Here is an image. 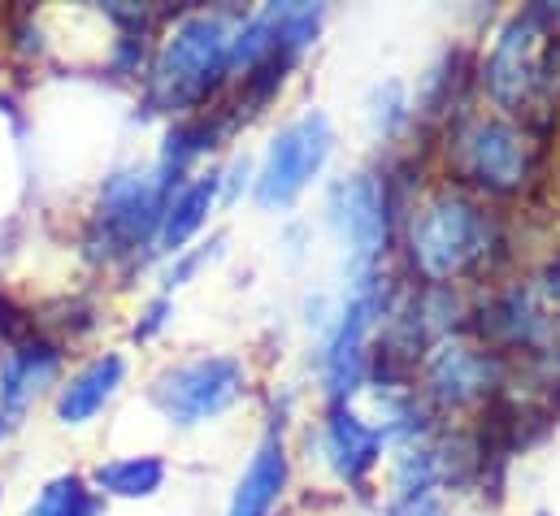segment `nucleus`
<instances>
[{"instance_id":"2","label":"nucleus","mask_w":560,"mask_h":516,"mask_svg":"<svg viewBox=\"0 0 560 516\" xmlns=\"http://www.w3.org/2000/svg\"><path fill=\"white\" fill-rule=\"evenodd\" d=\"M409 265L425 286H447L465 273H478L500 248L495 218L469 191H439L409 222Z\"/></svg>"},{"instance_id":"16","label":"nucleus","mask_w":560,"mask_h":516,"mask_svg":"<svg viewBox=\"0 0 560 516\" xmlns=\"http://www.w3.org/2000/svg\"><path fill=\"white\" fill-rule=\"evenodd\" d=\"M22 516H101V495L79 473H61L35 495V504Z\"/></svg>"},{"instance_id":"15","label":"nucleus","mask_w":560,"mask_h":516,"mask_svg":"<svg viewBox=\"0 0 560 516\" xmlns=\"http://www.w3.org/2000/svg\"><path fill=\"white\" fill-rule=\"evenodd\" d=\"M165 486V460L161 456H122V460H105L92 473V491L96 495H114V500H148Z\"/></svg>"},{"instance_id":"22","label":"nucleus","mask_w":560,"mask_h":516,"mask_svg":"<svg viewBox=\"0 0 560 516\" xmlns=\"http://www.w3.org/2000/svg\"><path fill=\"white\" fill-rule=\"evenodd\" d=\"M4 430H9V421H4V417H0V438H4Z\"/></svg>"},{"instance_id":"7","label":"nucleus","mask_w":560,"mask_h":516,"mask_svg":"<svg viewBox=\"0 0 560 516\" xmlns=\"http://www.w3.org/2000/svg\"><path fill=\"white\" fill-rule=\"evenodd\" d=\"M326 213H330L339 239L348 244L352 278L378 269V260H383L387 244H392V196H387V187L374 174L339 178L330 187Z\"/></svg>"},{"instance_id":"12","label":"nucleus","mask_w":560,"mask_h":516,"mask_svg":"<svg viewBox=\"0 0 560 516\" xmlns=\"http://www.w3.org/2000/svg\"><path fill=\"white\" fill-rule=\"evenodd\" d=\"M287 482H291V460H287L282 434L270 430V434L261 438V447L253 452L244 478L235 482V495H231L226 516H270L279 508Z\"/></svg>"},{"instance_id":"19","label":"nucleus","mask_w":560,"mask_h":516,"mask_svg":"<svg viewBox=\"0 0 560 516\" xmlns=\"http://www.w3.org/2000/svg\"><path fill=\"white\" fill-rule=\"evenodd\" d=\"M222 248H226V235H213L209 244H200V248H191V253L183 248L178 257L165 265V273H161V286H165V291H174V286L191 282V278H196V273H200V269H205L209 260L222 257Z\"/></svg>"},{"instance_id":"10","label":"nucleus","mask_w":560,"mask_h":516,"mask_svg":"<svg viewBox=\"0 0 560 516\" xmlns=\"http://www.w3.org/2000/svg\"><path fill=\"white\" fill-rule=\"evenodd\" d=\"M383 447H387L383 430L370 425L352 403L330 408V417L322 425V452H326V465L335 469L339 482L361 486L374 473V465L383 460Z\"/></svg>"},{"instance_id":"23","label":"nucleus","mask_w":560,"mask_h":516,"mask_svg":"<svg viewBox=\"0 0 560 516\" xmlns=\"http://www.w3.org/2000/svg\"><path fill=\"white\" fill-rule=\"evenodd\" d=\"M535 516H548V513H535Z\"/></svg>"},{"instance_id":"3","label":"nucleus","mask_w":560,"mask_h":516,"mask_svg":"<svg viewBox=\"0 0 560 516\" xmlns=\"http://www.w3.org/2000/svg\"><path fill=\"white\" fill-rule=\"evenodd\" d=\"M170 191L161 187L156 169H127L105 178L96 213H92V235L88 248L96 260H140L156 244V226L165 213Z\"/></svg>"},{"instance_id":"6","label":"nucleus","mask_w":560,"mask_h":516,"mask_svg":"<svg viewBox=\"0 0 560 516\" xmlns=\"http://www.w3.org/2000/svg\"><path fill=\"white\" fill-rule=\"evenodd\" d=\"M248 390V370L235 356H200L187 365L165 370L152 383V403L174 425H200L209 417H222L231 403H240Z\"/></svg>"},{"instance_id":"4","label":"nucleus","mask_w":560,"mask_h":516,"mask_svg":"<svg viewBox=\"0 0 560 516\" xmlns=\"http://www.w3.org/2000/svg\"><path fill=\"white\" fill-rule=\"evenodd\" d=\"M452 165L460 183L487 196H517L539 165L530 130L509 118H465L452 127Z\"/></svg>"},{"instance_id":"8","label":"nucleus","mask_w":560,"mask_h":516,"mask_svg":"<svg viewBox=\"0 0 560 516\" xmlns=\"http://www.w3.org/2000/svg\"><path fill=\"white\" fill-rule=\"evenodd\" d=\"M539 35H544V17H539V9L530 4V9L513 13V17L500 26V35H495V44H491V52H487V61H482V87H487V96H491L504 114L530 109V96H535V87L544 83Z\"/></svg>"},{"instance_id":"14","label":"nucleus","mask_w":560,"mask_h":516,"mask_svg":"<svg viewBox=\"0 0 560 516\" xmlns=\"http://www.w3.org/2000/svg\"><path fill=\"white\" fill-rule=\"evenodd\" d=\"M127 378V361L118 352H105L96 361H88L79 374H70V383L57 390V421L61 425H88Z\"/></svg>"},{"instance_id":"21","label":"nucleus","mask_w":560,"mask_h":516,"mask_svg":"<svg viewBox=\"0 0 560 516\" xmlns=\"http://www.w3.org/2000/svg\"><path fill=\"white\" fill-rule=\"evenodd\" d=\"M165 317H170V295H161V300H152V304L143 308V321L136 326V339H152V335L165 326Z\"/></svg>"},{"instance_id":"18","label":"nucleus","mask_w":560,"mask_h":516,"mask_svg":"<svg viewBox=\"0 0 560 516\" xmlns=\"http://www.w3.org/2000/svg\"><path fill=\"white\" fill-rule=\"evenodd\" d=\"M370 122L378 134H400V130L413 122V109H409V92H405V83L400 79H387V83H378L374 92H370Z\"/></svg>"},{"instance_id":"11","label":"nucleus","mask_w":560,"mask_h":516,"mask_svg":"<svg viewBox=\"0 0 560 516\" xmlns=\"http://www.w3.org/2000/svg\"><path fill=\"white\" fill-rule=\"evenodd\" d=\"M57 370H61V348L48 339H26L9 348L0 361V417L18 421L35 403L39 390L52 387Z\"/></svg>"},{"instance_id":"5","label":"nucleus","mask_w":560,"mask_h":516,"mask_svg":"<svg viewBox=\"0 0 560 516\" xmlns=\"http://www.w3.org/2000/svg\"><path fill=\"white\" fill-rule=\"evenodd\" d=\"M330 148H335V130H330V118L308 109L300 114L295 122L270 139L266 148V161L253 178V196L261 209H291L300 200V191L326 169L330 161Z\"/></svg>"},{"instance_id":"1","label":"nucleus","mask_w":560,"mask_h":516,"mask_svg":"<svg viewBox=\"0 0 560 516\" xmlns=\"http://www.w3.org/2000/svg\"><path fill=\"white\" fill-rule=\"evenodd\" d=\"M244 17L240 9L178 17L148 66V105L161 114H200L231 79V44Z\"/></svg>"},{"instance_id":"13","label":"nucleus","mask_w":560,"mask_h":516,"mask_svg":"<svg viewBox=\"0 0 560 516\" xmlns=\"http://www.w3.org/2000/svg\"><path fill=\"white\" fill-rule=\"evenodd\" d=\"M222 200V174H200V178H187L170 200H165V213H161V226H156V244L152 253L161 257H178L183 244L209 222V209Z\"/></svg>"},{"instance_id":"20","label":"nucleus","mask_w":560,"mask_h":516,"mask_svg":"<svg viewBox=\"0 0 560 516\" xmlns=\"http://www.w3.org/2000/svg\"><path fill=\"white\" fill-rule=\"evenodd\" d=\"M383 516H447L439 495H418V500H392Z\"/></svg>"},{"instance_id":"17","label":"nucleus","mask_w":560,"mask_h":516,"mask_svg":"<svg viewBox=\"0 0 560 516\" xmlns=\"http://www.w3.org/2000/svg\"><path fill=\"white\" fill-rule=\"evenodd\" d=\"M439 486V460L434 447H405L392 465V500H418L434 495Z\"/></svg>"},{"instance_id":"9","label":"nucleus","mask_w":560,"mask_h":516,"mask_svg":"<svg viewBox=\"0 0 560 516\" xmlns=\"http://www.w3.org/2000/svg\"><path fill=\"white\" fill-rule=\"evenodd\" d=\"M504 387V356L465 348V343H443L425 356V399L439 408H469L487 403Z\"/></svg>"}]
</instances>
